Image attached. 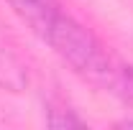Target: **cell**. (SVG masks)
<instances>
[{"label":"cell","instance_id":"1","mask_svg":"<svg viewBox=\"0 0 133 130\" xmlns=\"http://www.w3.org/2000/svg\"><path fill=\"white\" fill-rule=\"evenodd\" d=\"M41 41H46L54 54L84 82L102 92H110L125 105H133V66L115 59L97 41L95 33L77 23L72 16L62 13L41 36Z\"/></svg>","mask_w":133,"mask_h":130},{"label":"cell","instance_id":"2","mask_svg":"<svg viewBox=\"0 0 133 130\" xmlns=\"http://www.w3.org/2000/svg\"><path fill=\"white\" fill-rule=\"evenodd\" d=\"M5 3L13 8V13L23 23H28V28L38 38L51 28V23L56 18L64 13L59 0H5Z\"/></svg>","mask_w":133,"mask_h":130},{"label":"cell","instance_id":"3","mask_svg":"<svg viewBox=\"0 0 133 130\" xmlns=\"http://www.w3.org/2000/svg\"><path fill=\"white\" fill-rule=\"evenodd\" d=\"M26 84H28V69L0 33V87L8 92H23Z\"/></svg>","mask_w":133,"mask_h":130},{"label":"cell","instance_id":"4","mask_svg":"<svg viewBox=\"0 0 133 130\" xmlns=\"http://www.w3.org/2000/svg\"><path fill=\"white\" fill-rule=\"evenodd\" d=\"M118 125H120V128H133V117H125V120L118 122Z\"/></svg>","mask_w":133,"mask_h":130}]
</instances>
